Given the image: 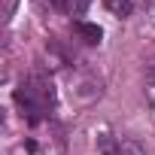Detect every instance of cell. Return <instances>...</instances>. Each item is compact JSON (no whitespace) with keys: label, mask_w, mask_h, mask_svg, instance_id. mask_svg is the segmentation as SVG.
Returning a JSON list of instances; mask_svg holds the SVG:
<instances>
[{"label":"cell","mask_w":155,"mask_h":155,"mask_svg":"<svg viewBox=\"0 0 155 155\" xmlns=\"http://www.w3.org/2000/svg\"><path fill=\"white\" fill-rule=\"evenodd\" d=\"M73 94H76V101H82V104L101 97V79H85V82H79V88H76Z\"/></svg>","instance_id":"cell-1"},{"label":"cell","mask_w":155,"mask_h":155,"mask_svg":"<svg viewBox=\"0 0 155 155\" xmlns=\"http://www.w3.org/2000/svg\"><path fill=\"white\" fill-rule=\"evenodd\" d=\"M73 28H76V34H79L85 43H91V46H97V43L104 40V31H101L97 25H88V21H76Z\"/></svg>","instance_id":"cell-2"},{"label":"cell","mask_w":155,"mask_h":155,"mask_svg":"<svg viewBox=\"0 0 155 155\" xmlns=\"http://www.w3.org/2000/svg\"><path fill=\"white\" fill-rule=\"evenodd\" d=\"M119 155H146V146H143L140 140H134V137H122Z\"/></svg>","instance_id":"cell-3"},{"label":"cell","mask_w":155,"mask_h":155,"mask_svg":"<svg viewBox=\"0 0 155 155\" xmlns=\"http://www.w3.org/2000/svg\"><path fill=\"white\" fill-rule=\"evenodd\" d=\"M119 143H122V140H116L113 134H101V137H97L101 155H119Z\"/></svg>","instance_id":"cell-4"},{"label":"cell","mask_w":155,"mask_h":155,"mask_svg":"<svg viewBox=\"0 0 155 155\" xmlns=\"http://www.w3.org/2000/svg\"><path fill=\"white\" fill-rule=\"evenodd\" d=\"M107 9H110L116 18H128L131 9H134V3H131V0H107Z\"/></svg>","instance_id":"cell-5"},{"label":"cell","mask_w":155,"mask_h":155,"mask_svg":"<svg viewBox=\"0 0 155 155\" xmlns=\"http://www.w3.org/2000/svg\"><path fill=\"white\" fill-rule=\"evenodd\" d=\"M85 6H88V0H79V3H76V15H82V12H85Z\"/></svg>","instance_id":"cell-6"},{"label":"cell","mask_w":155,"mask_h":155,"mask_svg":"<svg viewBox=\"0 0 155 155\" xmlns=\"http://www.w3.org/2000/svg\"><path fill=\"white\" fill-rule=\"evenodd\" d=\"M152 79H155V70H152Z\"/></svg>","instance_id":"cell-7"}]
</instances>
